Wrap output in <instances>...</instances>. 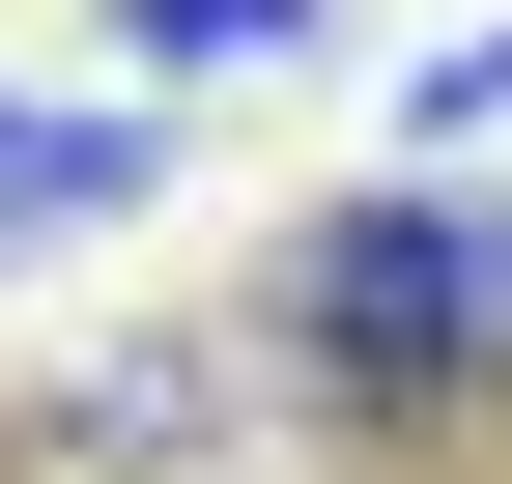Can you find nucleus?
<instances>
[{
    "mask_svg": "<svg viewBox=\"0 0 512 484\" xmlns=\"http://www.w3.org/2000/svg\"><path fill=\"white\" fill-rule=\"evenodd\" d=\"M256 342H285L342 428H456V399H512V200H456V171L313 200L285 285H256Z\"/></svg>",
    "mask_w": 512,
    "mask_h": 484,
    "instance_id": "f257e3e1",
    "label": "nucleus"
},
{
    "mask_svg": "<svg viewBox=\"0 0 512 484\" xmlns=\"http://www.w3.org/2000/svg\"><path fill=\"white\" fill-rule=\"evenodd\" d=\"M143 200V114H29L0 86V257H57V228H114Z\"/></svg>",
    "mask_w": 512,
    "mask_h": 484,
    "instance_id": "f03ea898",
    "label": "nucleus"
},
{
    "mask_svg": "<svg viewBox=\"0 0 512 484\" xmlns=\"http://www.w3.org/2000/svg\"><path fill=\"white\" fill-rule=\"evenodd\" d=\"M313 29H342V0H114L143 86H228V57H313Z\"/></svg>",
    "mask_w": 512,
    "mask_h": 484,
    "instance_id": "7ed1b4c3",
    "label": "nucleus"
},
{
    "mask_svg": "<svg viewBox=\"0 0 512 484\" xmlns=\"http://www.w3.org/2000/svg\"><path fill=\"white\" fill-rule=\"evenodd\" d=\"M57 456H200V371H171V342H143V371H86V399H57Z\"/></svg>",
    "mask_w": 512,
    "mask_h": 484,
    "instance_id": "20e7f679",
    "label": "nucleus"
},
{
    "mask_svg": "<svg viewBox=\"0 0 512 484\" xmlns=\"http://www.w3.org/2000/svg\"><path fill=\"white\" fill-rule=\"evenodd\" d=\"M0 484H57V428H0Z\"/></svg>",
    "mask_w": 512,
    "mask_h": 484,
    "instance_id": "39448f33",
    "label": "nucleus"
}]
</instances>
